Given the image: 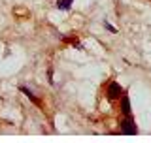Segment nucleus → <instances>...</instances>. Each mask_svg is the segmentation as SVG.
Listing matches in <instances>:
<instances>
[{"label": "nucleus", "instance_id": "f03ea898", "mask_svg": "<svg viewBox=\"0 0 151 143\" xmlns=\"http://www.w3.org/2000/svg\"><path fill=\"white\" fill-rule=\"evenodd\" d=\"M125 94V90L119 83H115V81H111L110 85H108V90H106V96L108 100H121V96Z\"/></svg>", "mask_w": 151, "mask_h": 143}, {"label": "nucleus", "instance_id": "423d86ee", "mask_svg": "<svg viewBox=\"0 0 151 143\" xmlns=\"http://www.w3.org/2000/svg\"><path fill=\"white\" fill-rule=\"evenodd\" d=\"M106 28H108V30H110V32H117V30H115V28H113L111 25H108V23H106Z\"/></svg>", "mask_w": 151, "mask_h": 143}, {"label": "nucleus", "instance_id": "f257e3e1", "mask_svg": "<svg viewBox=\"0 0 151 143\" xmlns=\"http://www.w3.org/2000/svg\"><path fill=\"white\" fill-rule=\"evenodd\" d=\"M119 130H121V134H129V136L138 134V126L134 124V119H132V115H125V119H121Z\"/></svg>", "mask_w": 151, "mask_h": 143}, {"label": "nucleus", "instance_id": "39448f33", "mask_svg": "<svg viewBox=\"0 0 151 143\" xmlns=\"http://www.w3.org/2000/svg\"><path fill=\"white\" fill-rule=\"evenodd\" d=\"M72 2H74V0H59V2H57V8H59V9H70Z\"/></svg>", "mask_w": 151, "mask_h": 143}, {"label": "nucleus", "instance_id": "7ed1b4c3", "mask_svg": "<svg viewBox=\"0 0 151 143\" xmlns=\"http://www.w3.org/2000/svg\"><path fill=\"white\" fill-rule=\"evenodd\" d=\"M121 111H123V115H130V102L127 94L121 96Z\"/></svg>", "mask_w": 151, "mask_h": 143}, {"label": "nucleus", "instance_id": "20e7f679", "mask_svg": "<svg viewBox=\"0 0 151 143\" xmlns=\"http://www.w3.org/2000/svg\"><path fill=\"white\" fill-rule=\"evenodd\" d=\"M19 90H21V92H25V96H27V98H30V102H34L36 106H42V102H40V100H38V98H36V96H34V94H32L27 87H19Z\"/></svg>", "mask_w": 151, "mask_h": 143}]
</instances>
